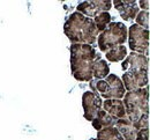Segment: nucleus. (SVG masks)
I'll return each instance as SVG.
<instances>
[{
	"label": "nucleus",
	"mask_w": 150,
	"mask_h": 140,
	"mask_svg": "<svg viewBox=\"0 0 150 140\" xmlns=\"http://www.w3.org/2000/svg\"><path fill=\"white\" fill-rule=\"evenodd\" d=\"M102 109L110 114L111 116L115 117L117 119L126 118V111L122 100H105L103 101Z\"/></svg>",
	"instance_id": "nucleus-12"
},
{
	"label": "nucleus",
	"mask_w": 150,
	"mask_h": 140,
	"mask_svg": "<svg viewBox=\"0 0 150 140\" xmlns=\"http://www.w3.org/2000/svg\"><path fill=\"white\" fill-rule=\"evenodd\" d=\"M110 74V66L108 61L103 59L99 53H96V58L93 65V79L103 80Z\"/></svg>",
	"instance_id": "nucleus-14"
},
{
	"label": "nucleus",
	"mask_w": 150,
	"mask_h": 140,
	"mask_svg": "<svg viewBox=\"0 0 150 140\" xmlns=\"http://www.w3.org/2000/svg\"><path fill=\"white\" fill-rule=\"evenodd\" d=\"M97 140H124V138L118 132V130L112 126V127H106L104 130L98 131Z\"/></svg>",
	"instance_id": "nucleus-17"
},
{
	"label": "nucleus",
	"mask_w": 150,
	"mask_h": 140,
	"mask_svg": "<svg viewBox=\"0 0 150 140\" xmlns=\"http://www.w3.org/2000/svg\"><path fill=\"white\" fill-rule=\"evenodd\" d=\"M111 19L112 18H111V15H110L109 12H103V13L98 14L97 16H95L94 23L95 26H96V29H97L98 34H100L109 26V23L111 22Z\"/></svg>",
	"instance_id": "nucleus-18"
},
{
	"label": "nucleus",
	"mask_w": 150,
	"mask_h": 140,
	"mask_svg": "<svg viewBox=\"0 0 150 140\" xmlns=\"http://www.w3.org/2000/svg\"><path fill=\"white\" fill-rule=\"evenodd\" d=\"M127 56V49L125 45H119L108 50L105 52L106 59L111 63H117V61H122Z\"/></svg>",
	"instance_id": "nucleus-16"
},
{
	"label": "nucleus",
	"mask_w": 150,
	"mask_h": 140,
	"mask_svg": "<svg viewBox=\"0 0 150 140\" xmlns=\"http://www.w3.org/2000/svg\"><path fill=\"white\" fill-rule=\"evenodd\" d=\"M149 12H144V11H140L135 18V21H136V24L140 26L141 28L143 29H147L149 30Z\"/></svg>",
	"instance_id": "nucleus-19"
},
{
	"label": "nucleus",
	"mask_w": 150,
	"mask_h": 140,
	"mask_svg": "<svg viewBox=\"0 0 150 140\" xmlns=\"http://www.w3.org/2000/svg\"><path fill=\"white\" fill-rule=\"evenodd\" d=\"M135 140H149V129L139 130Z\"/></svg>",
	"instance_id": "nucleus-20"
},
{
	"label": "nucleus",
	"mask_w": 150,
	"mask_h": 140,
	"mask_svg": "<svg viewBox=\"0 0 150 140\" xmlns=\"http://www.w3.org/2000/svg\"><path fill=\"white\" fill-rule=\"evenodd\" d=\"M127 40L133 52L149 56V30L141 28L136 23L132 24L127 30Z\"/></svg>",
	"instance_id": "nucleus-6"
},
{
	"label": "nucleus",
	"mask_w": 150,
	"mask_h": 140,
	"mask_svg": "<svg viewBox=\"0 0 150 140\" xmlns=\"http://www.w3.org/2000/svg\"><path fill=\"white\" fill-rule=\"evenodd\" d=\"M137 6H139V8H141L142 11L149 12L150 1H148V0H140V1H137Z\"/></svg>",
	"instance_id": "nucleus-21"
},
{
	"label": "nucleus",
	"mask_w": 150,
	"mask_h": 140,
	"mask_svg": "<svg viewBox=\"0 0 150 140\" xmlns=\"http://www.w3.org/2000/svg\"><path fill=\"white\" fill-rule=\"evenodd\" d=\"M111 7H112V1L110 0H104V1L94 0V1H83L79 4L76 9L82 15L93 19L103 12H109Z\"/></svg>",
	"instance_id": "nucleus-8"
},
{
	"label": "nucleus",
	"mask_w": 150,
	"mask_h": 140,
	"mask_svg": "<svg viewBox=\"0 0 150 140\" xmlns=\"http://www.w3.org/2000/svg\"><path fill=\"white\" fill-rule=\"evenodd\" d=\"M114 127L121 134L124 140H135V138H136L137 130L133 126V124L127 118L117 119L115 124H114Z\"/></svg>",
	"instance_id": "nucleus-13"
},
{
	"label": "nucleus",
	"mask_w": 150,
	"mask_h": 140,
	"mask_svg": "<svg viewBox=\"0 0 150 140\" xmlns=\"http://www.w3.org/2000/svg\"><path fill=\"white\" fill-rule=\"evenodd\" d=\"M103 100L99 95L94 94L93 92H84L82 95V105L84 110V118L89 122H93L97 112L102 110Z\"/></svg>",
	"instance_id": "nucleus-9"
},
{
	"label": "nucleus",
	"mask_w": 150,
	"mask_h": 140,
	"mask_svg": "<svg viewBox=\"0 0 150 140\" xmlns=\"http://www.w3.org/2000/svg\"><path fill=\"white\" fill-rule=\"evenodd\" d=\"M117 122V118L111 116L110 114H108L106 111H104L103 109L99 110L96 115L94 119H93V126L96 131H100V130H104L106 127H112L114 126Z\"/></svg>",
	"instance_id": "nucleus-15"
},
{
	"label": "nucleus",
	"mask_w": 150,
	"mask_h": 140,
	"mask_svg": "<svg viewBox=\"0 0 150 140\" xmlns=\"http://www.w3.org/2000/svg\"><path fill=\"white\" fill-rule=\"evenodd\" d=\"M112 4L124 21L135 20L137 13L140 12L137 1L135 0H114Z\"/></svg>",
	"instance_id": "nucleus-10"
},
{
	"label": "nucleus",
	"mask_w": 150,
	"mask_h": 140,
	"mask_svg": "<svg viewBox=\"0 0 150 140\" xmlns=\"http://www.w3.org/2000/svg\"><path fill=\"white\" fill-rule=\"evenodd\" d=\"M71 70L77 81L89 82L93 80V65L96 50L89 44H71Z\"/></svg>",
	"instance_id": "nucleus-3"
},
{
	"label": "nucleus",
	"mask_w": 150,
	"mask_h": 140,
	"mask_svg": "<svg viewBox=\"0 0 150 140\" xmlns=\"http://www.w3.org/2000/svg\"><path fill=\"white\" fill-rule=\"evenodd\" d=\"M89 86L94 94L105 100H122L126 94L122 81L115 74H109L103 80L93 79L89 81Z\"/></svg>",
	"instance_id": "nucleus-4"
},
{
	"label": "nucleus",
	"mask_w": 150,
	"mask_h": 140,
	"mask_svg": "<svg viewBox=\"0 0 150 140\" xmlns=\"http://www.w3.org/2000/svg\"><path fill=\"white\" fill-rule=\"evenodd\" d=\"M121 68L124 72L127 71H142L148 70L149 71V59L144 55L131 52L126 59L122 60Z\"/></svg>",
	"instance_id": "nucleus-11"
},
{
	"label": "nucleus",
	"mask_w": 150,
	"mask_h": 140,
	"mask_svg": "<svg viewBox=\"0 0 150 140\" xmlns=\"http://www.w3.org/2000/svg\"><path fill=\"white\" fill-rule=\"evenodd\" d=\"M122 85L125 87V90L131 92L139 88H144L149 83V71L142 70V71H127L122 74Z\"/></svg>",
	"instance_id": "nucleus-7"
},
{
	"label": "nucleus",
	"mask_w": 150,
	"mask_h": 140,
	"mask_svg": "<svg viewBox=\"0 0 150 140\" xmlns=\"http://www.w3.org/2000/svg\"><path fill=\"white\" fill-rule=\"evenodd\" d=\"M98 49L102 52H106L108 50L124 45L127 41V28L122 22H110L109 26L98 34L97 37Z\"/></svg>",
	"instance_id": "nucleus-5"
},
{
	"label": "nucleus",
	"mask_w": 150,
	"mask_h": 140,
	"mask_svg": "<svg viewBox=\"0 0 150 140\" xmlns=\"http://www.w3.org/2000/svg\"><path fill=\"white\" fill-rule=\"evenodd\" d=\"M122 103L126 118L137 131L149 129V86L126 92Z\"/></svg>",
	"instance_id": "nucleus-1"
},
{
	"label": "nucleus",
	"mask_w": 150,
	"mask_h": 140,
	"mask_svg": "<svg viewBox=\"0 0 150 140\" xmlns=\"http://www.w3.org/2000/svg\"><path fill=\"white\" fill-rule=\"evenodd\" d=\"M64 33L72 44H89L91 46L98 36L94 20L79 12H74L68 16L64 26Z\"/></svg>",
	"instance_id": "nucleus-2"
}]
</instances>
